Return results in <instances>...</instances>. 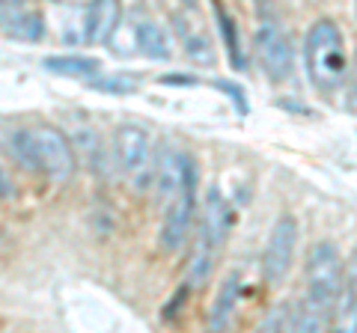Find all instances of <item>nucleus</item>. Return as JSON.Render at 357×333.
I'll use <instances>...</instances> for the list:
<instances>
[{
    "label": "nucleus",
    "instance_id": "f257e3e1",
    "mask_svg": "<svg viewBox=\"0 0 357 333\" xmlns=\"http://www.w3.org/2000/svg\"><path fill=\"white\" fill-rule=\"evenodd\" d=\"M304 57H307V72L310 81L319 90H337L345 77V45H342V33L340 27L328 18H319L316 24L307 33V45H304Z\"/></svg>",
    "mask_w": 357,
    "mask_h": 333
},
{
    "label": "nucleus",
    "instance_id": "f03ea898",
    "mask_svg": "<svg viewBox=\"0 0 357 333\" xmlns=\"http://www.w3.org/2000/svg\"><path fill=\"white\" fill-rule=\"evenodd\" d=\"M345 286V262L331 241H316L307 253V297L333 313Z\"/></svg>",
    "mask_w": 357,
    "mask_h": 333
},
{
    "label": "nucleus",
    "instance_id": "7ed1b4c3",
    "mask_svg": "<svg viewBox=\"0 0 357 333\" xmlns=\"http://www.w3.org/2000/svg\"><path fill=\"white\" fill-rule=\"evenodd\" d=\"M114 155L122 176L128 179L131 187L137 191H146L155 182V170H152V137L146 128L134 125V122H122L116 128L114 137Z\"/></svg>",
    "mask_w": 357,
    "mask_h": 333
},
{
    "label": "nucleus",
    "instance_id": "20e7f679",
    "mask_svg": "<svg viewBox=\"0 0 357 333\" xmlns=\"http://www.w3.org/2000/svg\"><path fill=\"white\" fill-rule=\"evenodd\" d=\"M295 244H298V220L292 215H280L268 232V244L262 253V280L268 286H280L286 280L289 268L295 259Z\"/></svg>",
    "mask_w": 357,
    "mask_h": 333
},
{
    "label": "nucleus",
    "instance_id": "39448f33",
    "mask_svg": "<svg viewBox=\"0 0 357 333\" xmlns=\"http://www.w3.org/2000/svg\"><path fill=\"white\" fill-rule=\"evenodd\" d=\"M33 143H36V155H39V166L51 182H69L75 176V149L69 137L54 125H36L30 128Z\"/></svg>",
    "mask_w": 357,
    "mask_h": 333
},
{
    "label": "nucleus",
    "instance_id": "423d86ee",
    "mask_svg": "<svg viewBox=\"0 0 357 333\" xmlns=\"http://www.w3.org/2000/svg\"><path fill=\"white\" fill-rule=\"evenodd\" d=\"M197 173H194V161L188 158L182 149L164 143L155 155V191H158V199L170 208L182 191L188 187V182H194Z\"/></svg>",
    "mask_w": 357,
    "mask_h": 333
},
{
    "label": "nucleus",
    "instance_id": "0eeeda50",
    "mask_svg": "<svg viewBox=\"0 0 357 333\" xmlns=\"http://www.w3.org/2000/svg\"><path fill=\"white\" fill-rule=\"evenodd\" d=\"M253 48H256V60H259L262 72L271 77V81H289V77H292L295 51L280 27L259 24V30H256V36H253Z\"/></svg>",
    "mask_w": 357,
    "mask_h": 333
},
{
    "label": "nucleus",
    "instance_id": "6e6552de",
    "mask_svg": "<svg viewBox=\"0 0 357 333\" xmlns=\"http://www.w3.org/2000/svg\"><path fill=\"white\" fill-rule=\"evenodd\" d=\"M194 182H188V187L182 191V196L167 208L164 224H161V247L167 253H178L188 244L194 232V212H197V196H194Z\"/></svg>",
    "mask_w": 357,
    "mask_h": 333
},
{
    "label": "nucleus",
    "instance_id": "1a4fd4ad",
    "mask_svg": "<svg viewBox=\"0 0 357 333\" xmlns=\"http://www.w3.org/2000/svg\"><path fill=\"white\" fill-rule=\"evenodd\" d=\"M238 295H241V283H238V271H232L223 277V283L218 288L215 301L208 307L206 316V327L208 333H227L232 318H236V307H238Z\"/></svg>",
    "mask_w": 357,
    "mask_h": 333
},
{
    "label": "nucleus",
    "instance_id": "9d476101",
    "mask_svg": "<svg viewBox=\"0 0 357 333\" xmlns=\"http://www.w3.org/2000/svg\"><path fill=\"white\" fill-rule=\"evenodd\" d=\"M0 24L9 39L18 42H42L45 36V18L21 3H3L0 6Z\"/></svg>",
    "mask_w": 357,
    "mask_h": 333
},
{
    "label": "nucleus",
    "instance_id": "9b49d317",
    "mask_svg": "<svg viewBox=\"0 0 357 333\" xmlns=\"http://www.w3.org/2000/svg\"><path fill=\"white\" fill-rule=\"evenodd\" d=\"M84 13H86V18H84L86 42H93V45H102V42H107L116 33L119 15H122V9H119L116 0H96V3H89L84 9Z\"/></svg>",
    "mask_w": 357,
    "mask_h": 333
},
{
    "label": "nucleus",
    "instance_id": "f8f14e48",
    "mask_svg": "<svg viewBox=\"0 0 357 333\" xmlns=\"http://www.w3.org/2000/svg\"><path fill=\"white\" fill-rule=\"evenodd\" d=\"M203 235L215 244V247H220L223 241H227V232H229V206L227 199H223V194L218 191V187H208L206 194V203H203V220H199L197 226Z\"/></svg>",
    "mask_w": 357,
    "mask_h": 333
},
{
    "label": "nucleus",
    "instance_id": "ddd939ff",
    "mask_svg": "<svg viewBox=\"0 0 357 333\" xmlns=\"http://www.w3.org/2000/svg\"><path fill=\"white\" fill-rule=\"evenodd\" d=\"M215 244H211L203 232L197 229L194 244H191V256H188V286L197 288L208 280L211 274V265H215Z\"/></svg>",
    "mask_w": 357,
    "mask_h": 333
},
{
    "label": "nucleus",
    "instance_id": "4468645a",
    "mask_svg": "<svg viewBox=\"0 0 357 333\" xmlns=\"http://www.w3.org/2000/svg\"><path fill=\"white\" fill-rule=\"evenodd\" d=\"M51 72H57L63 77H89L96 81L102 75V63L96 57H81V54H60V57H48L45 60Z\"/></svg>",
    "mask_w": 357,
    "mask_h": 333
},
{
    "label": "nucleus",
    "instance_id": "2eb2a0df",
    "mask_svg": "<svg viewBox=\"0 0 357 333\" xmlns=\"http://www.w3.org/2000/svg\"><path fill=\"white\" fill-rule=\"evenodd\" d=\"M134 39H137V48L146 54L149 60H170V39H167L164 27H158L155 21H140L134 27Z\"/></svg>",
    "mask_w": 357,
    "mask_h": 333
},
{
    "label": "nucleus",
    "instance_id": "dca6fc26",
    "mask_svg": "<svg viewBox=\"0 0 357 333\" xmlns=\"http://www.w3.org/2000/svg\"><path fill=\"white\" fill-rule=\"evenodd\" d=\"M328 327H331V309L304 297L292 316V333H328Z\"/></svg>",
    "mask_w": 357,
    "mask_h": 333
},
{
    "label": "nucleus",
    "instance_id": "f3484780",
    "mask_svg": "<svg viewBox=\"0 0 357 333\" xmlns=\"http://www.w3.org/2000/svg\"><path fill=\"white\" fill-rule=\"evenodd\" d=\"M6 152L13 155V158L24 166L30 173H42L39 166V155H36V143H33V134L30 128H15L13 134H6Z\"/></svg>",
    "mask_w": 357,
    "mask_h": 333
},
{
    "label": "nucleus",
    "instance_id": "a211bd4d",
    "mask_svg": "<svg viewBox=\"0 0 357 333\" xmlns=\"http://www.w3.org/2000/svg\"><path fill=\"white\" fill-rule=\"evenodd\" d=\"M328 333H357V295L342 288L340 301L333 304Z\"/></svg>",
    "mask_w": 357,
    "mask_h": 333
},
{
    "label": "nucleus",
    "instance_id": "6ab92c4d",
    "mask_svg": "<svg viewBox=\"0 0 357 333\" xmlns=\"http://www.w3.org/2000/svg\"><path fill=\"white\" fill-rule=\"evenodd\" d=\"M89 84H93V90H98V93H110V95H131V93H137V86H140L137 77L128 75V72L98 75L96 81H89Z\"/></svg>",
    "mask_w": 357,
    "mask_h": 333
},
{
    "label": "nucleus",
    "instance_id": "aec40b11",
    "mask_svg": "<svg viewBox=\"0 0 357 333\" xmlns=\"http://www.w3.org/2000/svg\"><path fill=\"white\" fill-rule=\"evenodd\" d=\"M77 146L81 149H86V161H89V166L98 173V164H102V158H105V146H102V137L96 134L93 128H77Z\"/></svg>",
    "mask_w": 357,
    "mask_h": 333
},
{
    "label": "nucleus",
    "instance_id": "412c9836",
    "mask_svg": "<svg viewBox=\"0 0 357 333\" xmlns=\"http://www.w3.org/2000/svg\"><path fill=\"white\" fill-rule=\"evenodd\" d=\"M215 15H218V24H220V36L227 42V51L236 65H244L241 60V51H238V36H236V24H232V18L223 13V6H215Z\"/></svg>",
    "mask_w": 357,
    "mask_h": 333
},
{
    "label": "nucleus",
    "instance_id": "4be33fe9",
    "mask_svg": "<svg viewBox=\"0 0 357 333\" xmlns=\"http://www.w3.org/2000/svg\"><path fill=\"white\" fill-rule=\"evenodd\" d=\"M286 321H289L286 309L283 307H274L271 313L262 318V325H259V330H256V333H286Z\"/></svg>",
    "mask_w": 357,
    "mask_h": 333
},
{
    "label": "nucleus",
    "instance_id": "5701e85b",
    "mask_svg": "<svg viewBox=\"0 0 357 333\" xmlns=\"http://www.w3.org/2000/svg\"><path fill=\"white\" fill-rule=\"evenodd\" d=\"M342 288H349V292L357 295V250H351V256L345 259V286Z\"/></svg>",
    "mask_w": 357,
    "mask_h": 333
},
{
    "label": "nucleus",
    "instance_id": "b1692460",
    "mask_svg": "<svg viewBox=\"0 0 357 333\" xmlns=\"http://www.w3.org/2000/svg\"><path fill=\"white\" fill-rule=\"evenodd\" d=\"M218 86H220L223 93H229V95H232V102H236V107L241 110V114L248 110V104H244V90H241V86H236L232 81H218Z\"/></svg>",
    "mask_w": 357,
    "mask_h": 333
},
{
    "label": "nucleus",
    "instance_id": "393cba45",
    "mask_svg": "<svg viewBox=\"0 0 357 333\" xmlns=\"http://www.w3.org/2000/svg\"><path fill=\"white\" fill-rule=\"evenodd\" d=\"M0 187H3V199H13V196H15V187L9 185V173H6V170L0 173Z\"/></svg>",
    "mask_w": 357,
    "mask_h": 333
},
{
    "label": "nucleus",
    "instance_id": "a878e982",
    "mask_svg": "<svg viewBox=\"0 0 357 333\" xmlns=\"http://www.w3.org/2000/svg\"><path fill=\"white\" fill-rule=\"evenodd\" d=\"M354 86H357V57H354Z\"/></svg>",
    "mask_w": 357,
    "mask_h": 333
}]
</instances>
